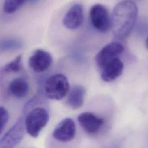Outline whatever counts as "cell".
Segmentation results:
<instances>
[{
	"label": "cell",
	"mask_w": 148,
	"mask_h": 148,
	"mask_svg": "<svg viewBox=\"0 0 148 148\" xmlns=\"http://www.w3.org/2000/svg\"><path fill=\"white\" fill-rule=\"evenodd\" d=\"M28 2L24 0H8L3 3V11L8 14H12L16 12L22 6Z\"/></svg>",
	"instance_id": "cell-15"
},
{
	"label": "cell",
	"mask_w": 148,
	"mask_h": 148,
	"mask_svg": "<svg viewBox=\"0 0 148 148\" xmlns=\"http://www.w3.org/2000/svg\"><path fill=\"white\" fill-rule=\"evenodd\" d=\"M25 130L24 117H20L0 139V148H14L23 139Z\"/></svg>",
	"instance_id": "cell-4"
},
{
	"label": "cell",
	"mask_w": 148,
	"mask_h": 148,
	"mask_svg": "<svg viewBox=\"0 0 148 148\" xmlns=\"http://www.w3.org/2000/svg\"><path fill=\"white\" fill-rule=\"evenodd\" d=\"M22 64V56L21 54L17 56L13 60L6 64L4 67L3 70L6 72H18L21 69Z\"/></svg>",
	"instance_id": "cell-16"
},
{
	"label": "cell",
	"mask_w": 148,
	"mask_h": 148,
	"mask_svg": "<svg viewBox=\"0 0 148 148\" xmlns=\"http://www.w3.org/2000/svg\"><path fill=\"white\" fill-rule=\"evenodd\" d=\"M146 46L147 49H148V35H147V39L146 40Z\"/></svg>",
	"instance_id": "cell-18"
},
{
	"label": "cell",
	"mask_w": 148,
	"mask_h": 148,
	"mask_svg": "<svg viewBox=\"0 0 148 148\" xmlns=\"http://www.w3.org/2000/svg\"><path fill=\"white\" fill-rule=\"evenodd\" d=\"M76 134V125L73 119L67 117L62 120L53 131V138L61 142H68L73 139Z\"/></svg>",
	"instance_id": "cell-7"
},
{
	"label": "cell",
	"mask_w": 148,
	"mask_h": 148,
	"mask_svg": "<svg viewBox=\"0 0 148 148\" xmlns=\"http://www.w3.org/2000/svg\"><path fill=\"white\" fill-rule=\"evenodd\" d=\"M85 93L86 91L83 86L79 84L74 85L68 94L67 105L73 109L80 108L84 103Z\"/></svg>",
	"instance_id": "cell-12"
},
{
	"label": "cell",
	"mask_w": 148,
	"mask_h": 148,
	"mask_svg": "<svg viewBox=\"0 0 148 148\" xmlns=\"http://www.w3.org/2000/svg\"><path fill=\"white\" fill-rule=\"evenodd\" d=\"M77 121L84 131L91 135L98 133L105 123L103 119L90 112L80 113L77 117Z\"/></svg>",
	"instance_id": "cell-8"
},
{
	"label": "cell",
	"mask_w": 148,
	"mask_h": 148,
	"mask_svg": "<svg viewBox=\"0 0 148 148\" xmlns=\"http://www.w3.org/2000/svg\"><path fill=\"white\" fill-rule=\"evenodd\" d=\"M23 46L22 42L16 38H5L0 41V50L4 51L17 50Z\"/></svg>",
	"instance_id": "cell-14"
},
{
	"label": "cell",
	"mask_w": 148,
	"mask_h": 148,
	"mask_svg": "<svg viewBox=\"0 0 148 148\" xmlns=\"http://www.w3.org/2000/svg\"><path fill=\"white\" fill-rule=\"evenodd\" d=\"M49 120V114L45 109L41 107L35 108L24 117L25 130L30 136L36 138L47 125Z\"/></svg>",
	"instance_id": "cell-3"
},
{
	"label": "cell",
	"mask_w": 148,
	"mask_h": 148,
	"mask_svg": "<svg viewBox=\"0 0 148 148\" xmlns=\"http://www.w3.org/2000/svg\"><path fill=\"white\" fill-rule=\"evenodd\" d=\"M138 17V7L131 1L119 2L114 8L111 17L113 35L119 39L127 37L134 28Z\"/></svg>",
	"instance_id": "cell-1"
},
{
	"label": "cell",
	"mask_w": 148,
	"mask_h": 148,
	"mask_svg": "<svg viewBox=\"0 0 148 148\" xmlns=\"http://www.w3.org/2000/svg\"><path fill=\"white\" fill-rule=\"evenodd\" d=\"M84 20V10L80 3L73 5L65 14L62 23L69 29H76L80 27Z\"/></svg>",
	"instance_id": "cell-10"
},
{
	"label": "cell",
	"mask_w": 148,
	"mask_h": 148,
	"mask_svg": "<svg viewBox=\"0 0 148 148\" xmlns=\"http://www.w3.org/2000/svg\"><path fill=\"white\" fill-rule=\"evenodd\" d=\"M8 91L10 94L16 98H24L28 95L29 92L28 83L23 78H16L9 84Z\"/></svg>",
	"instance_id": "cell-13"
},
{
	"label": "cell",
	"mask_w": 148,
	"mask_h": 148,
	"mask_svg": "<svg viewBox=\"0 0 148 148\" xmlns=\"http://www.w3.org/2000/svg\"><path fill=\"white\" fill-rule=\"evenodd\" d=\"M70 86L67 77L61 73L49 77L45 82L44 91L46 95L53 100H61L68 95Z\"/></svg>",
	"instance_id": "cell-2"
},
{
	"label": "cell",
	"mask_w": 148,
	"mask_h": 148,
	"mask_svg": "<svg viewBox=\"0 0 148 148\" xmlns=\"http://www.w3.org/2000/svg\"><path fill=\"white\" fill-rule=\"evenodd\" d=\"M124 46L119 42H111L102 47L97 54L95 60L97 65L102 68L108 62L117 56L124 51Z\"/></svg>",
	"instance_id": "cell-6"
},
{
	"label": "cell",
	"mask_w": 148,
	"mask_h": 148,
	"mask_svg": "<svg viewBox=\"0 0 148 148\" xmlns=\"http://www.w3.org/2000/svg\"><path fill=\"white\" fill-rule=\"evenodd\" d=\"M101 72V79L106 82L114 80L122 73L124 65L121 60L115 58L108 62L102 68Z\"/></svg>",
	"instance_id": "cell-11"
},
{
	"label": "cell",
	"mask_w": 148,
	"mask_h": 148,
	"mask_svg": "<svg viewBox=\"0 0 148 148\" xmlns=\"http://www.w3.org/2000/svg\"><path fill=\"white\" fill-rule=\"evenodd\" d=\"M90 16L92 25L101 32H106L111 27V18L106 7L95 4L90 9Z\"/></svg>",
	"instance_id": "cell-5"
},
{
	"label": "cell",
	"mask_w": 148,
	"mask_h": 148,
	"mask_svg": "<svg viewBox=\"0 0 148 148\" xmlns=\"http://www.w3.org/2000/svg\"><path fill=\"white\" fill-rule=\"evenodd\" d=\"M9 119L8 110L3 107L0 106V134L4 130Z\"/></svg>",
	"instance_id": "cell-17"
},
{
	"label": "cell",
	"mask_w": 148,
	"mask_h": 148,
	"mask_svg": "<svg viewBox=\"0 0 148 148\" xmlns=\"http://www.w3.org/2000/svg\"><path fill=\"white\" fill-rule=\"evenodd\" d=\"M52 62V56L48 51L37 49L30 56L28 64L34 72L40 73L47 71L51 65Z\"/></svg>",
	"instance_id": "cell-9"
}]
</instances>
